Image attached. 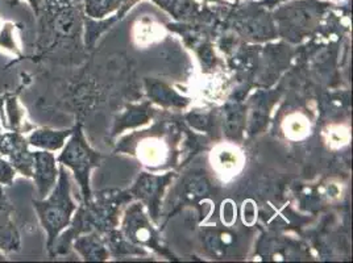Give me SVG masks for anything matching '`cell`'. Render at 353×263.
Here are the masks:
<instances>
[{
	"mask_svg": "<svg viewBox=\"0 0 353 263\" xmlns=\"http://www.w3.org/2000/svg\"><path fill=\"white\" fill-rule=\"evenodd\" d=\"M33 209L46 233V249L52 254L59 232L69 224L74 207L69 193V179L61 170L59 185L44 199H32Z\"/></svg>",
	"mask_w": 353,
	"mask_h": 263,
	"instance_id": "1",
	"label": "cell"
},
{
	"mask_svg": "<svg viewBox=\"0 0 353 263\" xmlns=\"http://www.w3.org/2000/svg\"><path fill=\"white\" fill-rule=\"evenodd\" d=\"M0 157L10 162L17 174L32 179L33 151L24 133L3 132L0 134Z\"/></svg>",
	"mask_w": 353,
	"mask_h": 263,
	"instance_id": "2",
	"label": "cell"
},
{
	"mask_svg": "<svg viewBox=\"0 0 353 263\" xmlns=\"http://www.w3.org/2000/svg\"><path fill=\"white\" fill-rule=\"evenodd\" d=\"M27 81L21 82L19 87L0 95V125L4 131L30 133L34 125H32L27 117V111L19 101V94L26 87Z\"/></svg>",
	"mask_w": 353,
	"mask_h": 263,
	"instance_id": "3",
	"label": "cell"
},
{
	"mask_svg": "<svg viewBox=\"0 0 353 263\" xmlns=\"http://www.w3.org/2000/svg\"><path fill=\"white\" fill-rule=\"evenodd\" d=\"M57 161L56 157L48 150L33 151V170L32 180L36 185L37 192L41 199L46 198L56 185L57 176Z\"/></svg>",
	"mask_w": 353,
	"mask_h": 263,
	"instance_id": "4",
	"label": "cell"
},
{
	"mask_svg": "<svg viewBox=\"0 0 353 263\" xmlns=\"http://www.w3.org/2000/svg\"><path fill=\"white\" fill-rule=\"evenodd\" d=\"M15 207L10 203L0 186V251L17 253L21 249V234L14 221Z\"/></svg>",
	"mask_w": 353,
	"mask_h": 263,
	"instance_id": "5",
	"label": "cell"
},
{
	"mask_svg": "<svg viewBox=\"0 0 353 263\" xmlns=\"http://www.w3.org/2000/svg\"><path fill=\"white\" fill-rule=\"evenodd\" d=\"M70 134V131H54L49 128H33L27 136V141L30 147L40 150L54 151L63 145L65 138Z\"/></svg>",
	"mask_w": 353,
	"mask_h": 263,
	"instance_id": "6",
	"label": "cell"
},
{
	"mask_svg": "<svg viewBox=\"0 0 353 263\" xmlns=\"http://www.w3.org/2000/svg\"><path fill=\"white\" fill-rule=\"evenodd\" d=\"M20 30H21V25L14 21H4L0 27V52L8 53L17 59L16 61H12L11 63H8L7 67L15 65L17 61L24 59V54L19 43V34H17V32Z\"/></svg>",
	"mask_w": 353,
	"mask_h": 263,
	"instance_id": "7",
	"label": "cell"
},
{
	"mask_svg": "<svg viewBox=\"0 0 353 263\" xmlns=\"http://www.w3.org/2000/svg\"><path fill=\"white\" fill-rule=\"evenodd\" d=\"M16 176L17 173L10 165V162L0 157V186H12L15 182Z\"/></svg>",
	"mask_w": 353,
	"mask_h": 263,
	"instance_id": "8",
	"label": "cell"
},
{
	"mask_svg": "<svg viewBox=\"0 0 353 263\" xmlns=\"http://www.w3.org/2000/svg\"><path fill=\"white\" fill-rule=\"evenodd\" d=\"M21 0H10L8 1V4L11 6V7H15L17 6L19 3H20ZM28 4L30 6V8H32V11H33V14L34 16H37L41 14V8H43V3H44V0H26Z\"/></svg>",
	"mask_w": 353,
	"mask_h": 263,
	"instance_id": "9",
	"label": "cell"
},
{
	"mask_svg": "<svg viewBox=\"0 0 353 263\" xmlns=\"http://www.w3.org/2000/svg\"><path fill=\"white\" fill-rule=\"evenodd\" d=\"M1 261H8V260H7V255L0 251V262H1Z\"/></svg>",
	"mask_w": 353,
	"mask_h": 263,
	"instance_id": "10",
	"label": "cell"
},
{
	"mask_svg": "<svg viewBox=\"0 0 353 263\" xmlns=\"http://www.w3.org/2000/svg\"><path fill=\"white\" fill-rule=\"evenodd\" d=\"M3 132H4V129H3V128H1V125H0V134H1Z\"/></svg>",
	"mask_w": 353,
	"mask_h": 263,
	"instance_id": "11",
	"label": "cell"
},
{
	"mask_svg": "<svg viewBox=\"0 0 353 263\" xmlns=\"http://www.w3.org/2000/svg\"><path fill=\"white\" fill-rule=\"evenodd\" d=\"M1 24H3V23H1V20H0V27H1Z\"/></svg>",
	"mask_w": 353,
	"mask_h": 263,
	"instance_id": "12",
	"label": "cell"
}]
</instances>
